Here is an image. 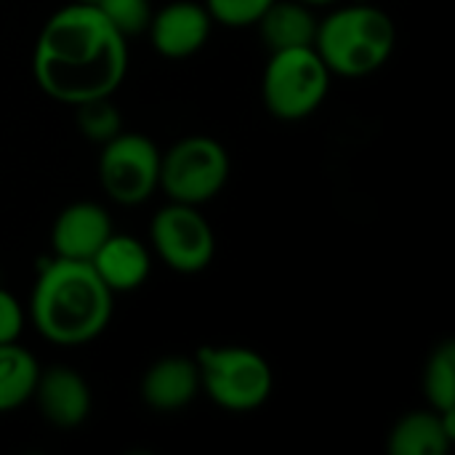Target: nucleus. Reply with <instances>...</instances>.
Wrapping results in <instances>:
<instances>
[{
  "instance_id": "nucleus-1",
  "label": "nucleus",
  "mask_w": 455,
  "mask_h": 455,
  "mask_svg": "<svg viewBox=\"0 0 455 455\" xmlns=\"http://www.w3.org/2000/svg\"><path fill=\"white\" fill-rule=\"evenodd\" d=\"M128 72V37L88 3L48 16L32 51L37 88L67 107L112 96Z\"/></svg>"
},
{
  "instance_id": "nucleus-2",
  "label": "nucleus",
  "mask_w": 455,
  "mask_h": 455,
  "mask_svg": "<svg viewBox=\"0 0 455 455\" xmlns=\"http://www.w3.org/2000/svg\"><path fill=\"white\" fill-rule=\"evenodd\" d=\"M115 296L88 261L51 259L32 288L29 317L35 331L59 347H83L99 339L112 320Z\"/></svg>"
},
{
  "instance_id": "nucleus-3",
  "label": "nucleus",
  "mask_w": 455,
  "mask_h": 455,
  "mask_svg": "<svg viewBox=\"0 0 455 455\" xmlns=\"http://www.w3.org/2000/svg\"><path fill=\"white\" fill-rule=\"evenodd\" d=\"M397 27L392 16L365 0L341 5L317 19L315 51L336 77L360 80L379 72L395 53Z\"/></svg>"
},
{
  "instance_id": "nucleus-4",
  "label": "nucleus",
  "mask_w": 455,
  "mask_h": 455,
  "mask_svg": "<svg viewBox=\"0 0 455 455\" xmlns=\"http://www.w3.org/2000/svg\"><path fill=\"white\" fill-rule=\"evenodd\" d=\"M200 392L229 413L259 411L275 389L269 363L248 347H203L195 355Z\"/></svg>"
},
{
  "instance_id": "nucleus-5",
  "label": "nucleus",
  "mask_w": 455,
  "mask_h": 455,
  "mask_svg": "<svg viewBox=\"0 0 455 455\" xmlns=\"http://www.w3.org/2000/svg\"><path fill=\"white\" fill-rule=\"evenodd\" d=\"M331 69L315 45L272 51L261 77V99L272 117L299 123L315 115L331 91Z\"/></svg>"
},
{
  "instance_id": "nucleus-6",
  "label": "nucleus",
  "mask_w": 455,
  "mask_h": 455,
  "mask_svg": "<svg viewBox=\"0 0 455 455\" xmlns=\"http://www.w3.org/2000/svg\"><path fill=\"white\" fill-rule=\"evenodd\" d=\"M229 181V155L211 136H184L160 155V187L171 203L205 205Z\"/></svg>"
},
{
  "instance_id": "nucleus-7",
  "label": "nucleus",
  "mask_w": 455,
  "mask_h": 455,
  "mask_svg": "<svg viewBox=\"0 0 455 455\" xmlns=\"http://www.w3.org/2000/svg\"><path fill=\"white\" fill-rule=\"evenodd\" d=\"M160 149L144 133L120 131L101 144L99 181L104 195L123 208L144 205L160 187Z\"/></svg>"
},
{
  "instance_id": "nucleus-8",
  "label": "nucleus",
  "mask_w": 455,
  "mask_h": 455,
  "mask_svg": "<svg viewBox=\"0 0 455 455\" xmlns=\"http://www.w3.org/2000/svg\"><path fill=\"white\" fill-rule=\"evenodd\" d=\"M149 243L157 259L179 275H200L216 256V235L200 205H163L152 216Z\"/></svg>"
},
{
  "instance_id": "nucleus-9",
  "label": "nucleus",
  "mask_w": 455,
  "mask_h": 455,
  "mask_svg": "<svg viewBox=\"0 0 455 455\" xmlns=\"http://www.w3.org/2000/svg\"><path fill=\"white\" fill-rule=\"evenodd\" d=\"M211 29H213V19L203 3L173 0V3H165L160 11H152L149 27L144 35H149L152 48L163 59L181 61L205 48Z\"/></svg>"
},
{
  "instance_id": "nucleus-10",
  "label": "nucleus",
  "mask_w": 455,
  "mask_h": 455,
  "mask_svg": "<svg viewBox=\"0 0 455 455\" xmlns=\"http://www.w3.org/2000/svg\"><path fill=\"white\" fill-rule=\"evenodd\" d=\"M32 400L40 416L56 429H77L91 416V387L69 365H53L40 371Z\"/></svg>"
},
{
  "instance_id": "nucleus-11",
  "label": "nucleus",
  "mask_w": 455,
  "mask_h": 455,
  "mask_svg": "<svg viewBox=\"0 0 455 455\" xmlns=\"http://www.w3.org/2000/svg\"><path fill=\"white\" fill-rule=\"evenodd\" d=\"M112 232V219L99 203H72L51 227V248L56 259L91 261Z\"/></svg>"
},
{
  "instance_id": "nucleus-12",
  "label": "nucleus",
  "mask_w": 455,
  "mask_h": 455,
  "mask_svg": "<svg viewBox=\"0 0 455 455\" xmlns=\"http://www.w3.org/2000/svg\"><path fill=\"white\" fill-rule=\"evenodd\" d=\"M200 395V376L195 357H160L141 379V400L155 413L184 411Z\"/></svg>"
},
{
  "instance_id": "nucleus-13",
  "label": "nucleus",
  "mask_w": 455,
  "mask_h": 455,
  "mask_svg": "<svg viewBox=\"0 0 455 455\" xmlns=\"http://www.w3.org/2000/svg\"><path fill=\"white\" fill-rule=\"evenodd\" d=\"M88 264L107 285V291L117 296V293H133L147 283L152 269V256L147 245L139 243L136 237L112 232Z\"/></svg>"
},
{
  "instance_id": "nucleus-14",
  "label": "nucleus",
  "mask_w": 455,
  "mask_h": 455,
  "mask_svg": "<svg viewBox=\"0 0 455 455\" xmlns=\"http://www.w3.org/2000/svg\"><path fill=\"white\" fill-rule=\"evenodd\" d=\"M455 413L413 411L405 413L387 437L389 455H448L455 440Z\"/></svg>"
},
{
  "instance_id": "nucleus-15",
  "label": "nucleus",
  "mask_w": 455,
  "mask_h": 455,
  "mask_svg": "<svg viewBox=\"0 0 455 455\" xmlns=\"http://www.w3.org/2000/svg\"><path fill=\"white\" fill-rule=\"evenodd\" d=\"M259 37L264 45L272 51H285V48H301V45H315V32H317V16L312 5L301 0H275L264 16L256 21Z\"/></svg>"
},
{
  "instance_id": "nucleus-16",
  "label": "nucleus",
  "mask_w": 455,
  "mask_h": 455,
  "mask_svg": "<svg viewBox=\"0 0 455 455\" xmlns=\"http://www.w3.org/2000/svg\"><path fill=\"white\" fill-rule=\"evenodd\" d=\"M37 376L40 365L24 347L0 344V413L19 411L32 400Z\"/></svg>"
},
{
  "instance_id": "nucleus-17",
  "label": "nucleus",
  "mask_w": 455,
  "mask_h": 455,
  "mask_svg": "<svg viewBox=\"0 0 455 455\" xmlns=\"http://www.w3.org/2000/svg\"><path fill=\"white\" fill-rule=\"evenodd\" d=\"M421 387L432 411L455 413V341L448 339L432 349L424 365Z\"/></svg>"
},
{
  "instance_id": "nucleus-18",
  "label": "nucleus",
  "mask_w": 455,
  "mask_h": 455,
  "mask_svg": "<svg viewBox=\"0 0 455 455\" xmlns=\"http://www.w3.org/2000/svg\"><path fill=\"white\" fill-rule=\"evenodd\" d=\"M75 112H77V128H80V133L88 141L104 144L115 133L123 131L120 109L112 104V96H101V99H91V101L75 104Z\"/></svg>"
},
{
  "instance_id": "nucleus-19",
  "label": "nucleus",
  "mask_w": 455,
  "mask_h": 455,
  "mask_svg": "<svg viewBox=\"0 0 455 455\" xmlns=\"http://www.w3.org/2000/svg\"><path fill=\"white\" fill-rule=\"evenodd\" d=\"M96 8L125 35H144L152 19V3L149 0H99Z\"/></svg>"
},
{
  "instance_id": "nucleus-20",
  "label": "nucleus",
  "mask_w": 455,
  "mask_h": 455,
  "mask_svg": "<svg viewBox=\"0 0 455 455\" xmlns=\"http://www.w3.org/2000/svg\"><path fill=\"white\" fill-rule=\"evenodd\" d=\"M275 0H203L213 24H224L232 29L256 27V21L264 16V11Z\"/></svg>"
},
{
  "instance_id": "nucleus-21",
  "label": "nucleus",
  "mask_w": 455,
  "mask_h": 455,
  "mask_svg": "<svg viewBox=\"0 0 455 455\" xmlns=\"http://www.w3.org/2000/svg\"><path fill=\"white\" fill-rule=\"evenodd\" d=\"M24 307L19 304V299L13 293H8L5 288H0V344H13L19 341L21 331H24Z\"/></svg>"
},
{
  "instance_id": "nucleus-22",
  "label": "nucleus",
  "mask_w": 455,
  "mask_h": 455,
  "mask_svg": "<svg viewBox=\"0 0 455 455\" xmlns=\"http://www.w3.org/2000/svg\"><path fill=\"white\" fill-rule=\"evenodd\" d=\"M307 5H331V3H339V0H301Z\"/></svg>"
},
{
  "instance_id": "nucleus-23",
  "label": "nucleus",
  "mask_w": 455,
  "mask_h": 455,
  "mask_svg": "<svg viewBox=\"0 0 455 455\" xmlns=\"http://www.w3.org/2000/svg\"><path fill=\"white\" fill-rule=\"evenodd\" d=\"M75 3H88V5H96L99 0H75Z\"/></svg>"
}]
</instances>
